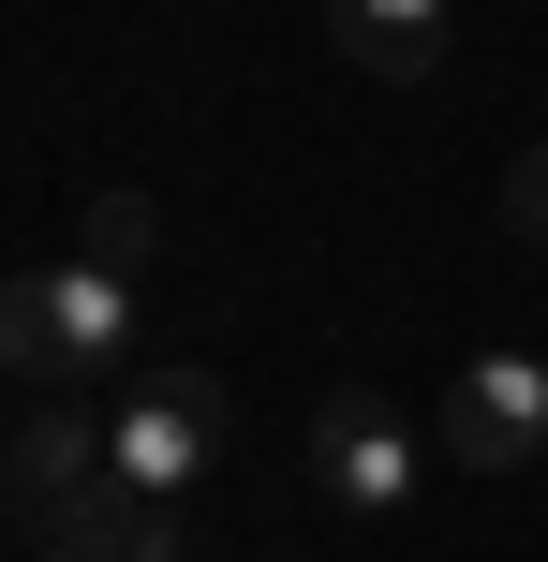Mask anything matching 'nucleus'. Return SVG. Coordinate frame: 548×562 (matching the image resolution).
I'll list each match as a JSON object with an SVG mask.
<instances>
[{
  "mask_svg": "<svg viewBox=\"0 0 548 562\" xmlns=\"http://www.w3.org/2000/svg\"><path fill=\"white\" fill-rule=\"evenodd\" d=\"M504 207H519V237H534V252H548V148H534L519 178H504Z\"/></svg>",
  "mask_w": 548,
  "mask_h": 562,
  "instance_id": "nucleus-9",
  "label": "nucleus"
},
{
  "mask_svg": "<svg viewBox=\"0 0 548 562\" xmlns=\"http://www.w3.org/2000/svg\"><path fill=\"white\" fill-rule=\"evenodd\" d=\"M223 445H237V415H223V385H208V370H148V385L104 415V474L148 488V504H178Z\"/></svg>",
  "mask_w": 548,
  "mask_h": 562,
  "instance_id": "nucleus-2",
  "label": "nucleus"
},
{
  "mask_svg": "<svg viewBox=\"0 0 548 562\" xmlns=\"http://www.w3.org/2000/svg\"><path fill=\"white\" fill-rule=\"evenodd\" d=\"M45 562H193L178 548V504H148V488H75V504H45Z\"/></svg>",
  "mask_w": 548,
  "mask_h": 562,
  "instance_id": "nucleus-5",
  "label": "nucleus"
},
{
  "mask_svg": "<svg viewBox=\"0 0 548 562\" xmlns=\"http://www.w3.org/2000/svg\"><path fill=\"white\" fill-rule=\"evenodd\" d=\"M445 459L534 474L548 459V356H460V385H445Z\"/></svg>",
  "mask_w": 548,
  "mask_h": 562,
  "instance_id": "nucleus-3",
  "label": "nucleus"
},
{
  "mask_svg": "<svg viewBox=\"0 0 548 562\" xmlns=\"http://www.w3.org/2000/svg\"><path fill=\"white\" fill-rule=\"evenodd\" d=\"M148 237H164V223H148V193H89V207H75V267H119V281H134Z\"/></svg>",
  "mask_w": 548,
  "mask_h": 562,
  "instance_id": "nucleus-8",
  "label": "nucleus"
},
{
  "mask_svg": "<svg viewBox=\"0 0 548 562\" xmlns=\"http://www.w3.org/2000/svg\"><path fill=\"white\" fill-rule=\"evenodd\" d=\"M0 488H15L30 518L75 504V488H104V429H89V415H30L15 445H0Z\"/></svg>",
  "mask_w": 548,
  "mask_h": 562,
  "instance_id": "nucleus-6",
  "label": "nucleus"
},
{
  "mask_svg": "<svg viewBox=\"0 0 548 562\" xmlns=\"http://www.w3.org/2000/svg\"><path fill=\"white\" fill-rule=\"evenodd\" d=\"M134 356V281L119 267H15L0 281V370L15 385H75V370Z\"/></svg>",
  "mask_w": 548,
  "mask_h": 562,
  "instance_id": "nucleus-1",
  "label": "nucleus"
},
{
  "mask_svg": "<svg viewBox=\"0 0 548 562\" xmlns=\"http://www.w3.org/2000/svg\"><path fill=\"white\" fill-rule=\"evenodd\" d=\"M326 30H342V59H371V75H430L445 59V0H326Z\"/></svg>",
  "mask_w": 548,
  "mask_h": 562,
  "instance_id": "nucleus-7",
  "label": "nucleus"
},
{
  "mask_svg": "<svg viewBox=\"0 0 548 562\" xmlns=\"http://www.w3.org/2000/svg\"><path fill=\"white\" fill-rule=\"evenodd\" d=\"M415 459H430V445H415L385 400H326V415H312V488L356 504V518H401L415 504Z\"/></svg>",
  "mask_w": 548,
  "mask_h": 562,
  "instance_id": "nucleus-4",
  "label": "nucleus"
}]
</instances>
